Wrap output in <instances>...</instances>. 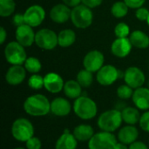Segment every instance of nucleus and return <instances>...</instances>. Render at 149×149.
Listing matches in <instances>:
<instances>
[{
    "instance_id": "obj_26",
    "label": "nucleus",
    "mask_w": 149,
    "mask_h": 149,
    "mask_svg": "<svg viewBox=\"0 0 149 149\" xmlns=\"http://www.w3.org/2000/svg\"><path fill=\"white\" fill-rule=\"evenodd\" d=\"M58 45L64 48L72 45L76 41V33L72 29H65L58 34Z\"/></svg>"
},
{
    "instance_id": "obj_46",
    "label": "nucleus",
    "mask_w": 149,
    "mask_h": 149,
    "mask_svg": "<svg viewBox=\"0 0 149 149\" xmlns=\"http://www.w3.org/2000/svg\"><path fill=\"white\" fill-rule=\"evenodd\" d=\"M148 89H149V81H148Z\"/></svg>"
},
{
    "instance_id": "obj_16",
    "label": "nucleus",
    "mask_w": 149,
    "mask_h": 149,
    "mask_svg": "<svg viewBox=\"0 0 149 149\" xmlns=\"http://www.w3.org/2000/svg\"><path fill=\"white\" fill-rule=\"evenodd\" d=\"M72 10L65 3H58L50 10V17L56 24L66 23L71 18Z\"/></svg>"
},
{
    "instance_id": "obj_45",
    "label": "nucleus",
    "mask_w": 149,
    "mask_h": 149,
    "mask_svg": "<svg viewBox=\"0 0 149 149\" xmlns=\"http://www.w3.org/2000/svg\"><path fill=\"white\" fill-rule=\"evenodd\" d=\"M147 23H148V26H149V15H148V20H147Z\"/></svg>"
},
{
    "instance_id": "obj_39",
    "label": "nucleus",
    "mask_w": 149,
    "mask_h": 149,
    "mask_svg": "<svg viewBox=\"0 0 149 149\" xmlns=\"http://www.w3.org/2000/svg\"><path fill=\"white\" fill-rule=\"evenodd\" d=\"M102 3H103V0H82V3L91 9L100 6Z\"/></svg>"
},
{
    "instance_id": "obj_32",
    "label": "nucleus",
    "mask_w": 149,
    "mask_h": 149,
    "mask_svg": "<svg viewBox=\"0 0 149 149\" xmlns=\"http://www.w3.org/2000/svg\"><path fill=\"white\" fill-rule=\"evenodd\" d=\"M28 86L33 90H39L44 87V77L38 74H32L28 79Z\"/></svg>"
},
{
    "instance_id": "obj_40",
    "label": "nucleus",
    "mask_w": 149,
    "mask_h": 149,
    "mask_svg": "<svg viewBox=\"0 0 149 149\" xmlns=\"http://www.w3.org/2000/svg\"><path fill=\"white\" fill-rule=\"evenodd\" d=\"M129 149H149V148L143 141H134L131 145H129Z\"/></svg>"
},
{
    "instance_id": "obj_1",
    "label": "nucleus",
    "mask_w": 149,
    "mask_h": 149,
    "mask_svg": "<svg viewBox=\"0 0 149 149\" xmlns=\"http://www.w3.org/2000/svg\"><path fill=\"white\" fill-rule=\"evenodd\" d=\"M24 112L33 117H42L51 112V102L46 96L37 93L29 96L24 102Z\"/></svg>"
},
{
    "instance_id": "obj_44",
    "label": "nucleus",
    "mask_w": 149,
    "mask_h": 149,
    "mask_svg": "<svg viewBox=\"0 0 149 149\" xmlns=\"http://www.w3.org/2000/svg\"><path fill=\"white\" fill-rule=\"evenodd\" d=\"M14 149H27V148H14Z\"/></svg>"
},
{
    "instance_id": "obj_24",
    "label": "nucleus",
    "mask_w": 149,
    "mask_h": 149,
    "mask_svg": "<svg viewBox=\"0 0 149 149\" xmlns=\"http://www.w3.org/2000/svg\"><path fill=\"white\" fill-rule=\"evenodd\" d=\"M82 88L83 87L79 85V83L77 80L70 79L65 82L63 91L67 98L72 100H76L81 96Z\"/></svg>"
},
{
    "instance_id": "obj_35",
    "label": "nucleus",
    "mask_w": 149,
    "mask_h": 149,
    "mask_svg": "<svg viewBox=\"0 0 149 149\" xmlns=\"http://www.w3.org/2000/svg\"><path fill=\"white\" fill-rule=\"evenodd\" d=\"M139 124L141 129H142L144 132L149 133V110L141 114Z\"/></svg>"
},
{
    "instance_id": "obj_6",
    "label": "nucleus",
    "mask_w": 149,
    "mask_h": 149,
    "mask_svg": "<svg viewBox=\"0 0 149 149\" xmlns=\"http://www.w3.org/2000/svg\"><path fill=\"white\" fill-rule=\"evenodd\" d=\"M4 58L11 65H22L27 59V54L24 47L17 41L8 43L4 48Z\"/></svg>"
},
{
    "instance_id": "obj_34",
    "label": "nucleus",
    "mask_w": 149,
    "mask_h": 149,
    "mask_svg": "<svg viewBox=\"0 0 149 149\" xmlns=\"http://www.w3.org/2000/svg\"><path fill=\"white\" fill-rule=\"evenodd\" d=\"M25 147L27 149H41L42 142L38 137H31L25 142Z\"/></svg>"
},
{
    "instance_id": "obj_25",
    "label": "nucleus",
    "mask_w": 149,
    "mask_h": 149,
    "mask_svg": "<svg viewBox=\"0 0 149 149\" xmlns=\"http://www.w3.org/2000/svg\"><path fill=\"white\" fill-rule=\"evenodd\" d=\"M122 120L127 125H133L135 126L137 123L140 122L141 114L140 113V110L137 107H125L121 111Z\"/></svg>"
},
{
    "instance_id": "obj_12",
    "label": "nucleus",
    "mask_w": 149,
    "mask_h": 149,
    "mask_svg": "<svg viewBox=\"0 0 149 149\" xmlns=\"http://www.w3.org/2000/svg\"><path fill=\"white\" fill-rule=\"evenodd\" d=\"M105 62V57L103 53L98 50L90 51L86 54L83 59L84 68L91 72H97L103 65Z\"/></svg>"
},
{
    "instance_id": "obj_47",
    "label": "nucleus",
    "mask_w": 149,
    "mask_h": 149,
    "mask_svg": "<svg viewBox=\"0 0 149 149\" xmlns=\"http://www.w3.org/2000/svg\"><path fill=\"white\" fill-rule=\"evenodd\" d=\"M148 143H149V141H148Z\"/></svg>"
},
{
    "instance_id": "obj_13",
    "label": "nucleus",
    "mask_w": 149,
    "mask_h": 149,
    "mask_svg": "<svg viewBox=\"0 0 149 149\" xmlns=\"http://www.w3.org/2000/svg\"><path fill=\"white\" fill-rule=\"evenodd\" d=\"M16 40L24 47H30L35 43L36 33L33 28L26 24L17 27L15 31Z\"/></svg>"
},
{
    "instance_id": "obj_41",
    "label": "nucleus",
    "mask_w": 149,
    "mask_h": 149,
    "mask_svg": "<svg viewBox=\"0 0 149 149\" xmlns=\"http://www.w3.org/2000/svg\"><path fill=\"white\" fill-rule=\"evenodd\" d=\"M62 1H63V3H65L70 8H74L82 3V0H62Z\"/></svg>"
},
{
    "instance_id": "obj_43",
    "label": "nucleus",
    "mask_w": 149,
    "mask_h": 149,
    "mask_svg": "<svg viewBox=\"0 0 149 149\" xmlns=\"http://www.w3.org/2000/svg\"><path fill=\"white\" fill-rule=\"evenodd\" d=\"M113 149H129V147H127V145L121 143V142H117L114 146Z\"/></svg>"
},
{
    "instance_id": "obj_17",
    "label": "nucleus",
    "mask_w": 149,
    "mask_h": 149,
    "mask_svg": "<svg viewBox=\"0 0 149 149\" xmlns=\"http://www.w3.org/2000/svg\"><path fill=\"white\" fill-rule=\"evenodd\" d=\"M26 70L22 65H11L5 73V80L10 86L20 85L26 77Z\"/></svg>"
},
{
    "instance_id": "obj_42",
    "label": "nucleus",
    "mask_w": 149,
    "mask_h": 149,
    "mask_svg": "<svg viewBox=\"0 0 149 149\" xmlns=\"http://www.w3.org/2000/svg\"><path fill=\"white\" fill-rule=\"evenodd\" d=\"M6 38H7V31H5L4 27L1 26L0 27V44L1 45H3L5 42Z\"/></svg>"
},
{
    "instance_id": "obj_3",
    "label": "nucleus",
    "mask_w": 149,
    "mask_h": 149,
    "mask_svg": "<svg viewBox=\"0 0 149 149\" xmlns=\"http://www.w3.org/2000/svg\"><path fill=\"white\" fill-rule=\"evenodd\" d=\"M123 122L121 111L119 109H111L102 113L97 121V125L101 131L113 133L119 129Z\"/></svg>"
},
{
    "instance_id": "obj_31",
    "label": "nucleus",
    "mask_w": 149,
    "mask_h": 149,
    "mask_svg": "<svg viewBox=\"0 0 149 149\" xmlns=\"http://www.w3.org/2000/svg\"><path fill=\"white\" fill-rule=\"evenodd\" d=\"M114 34L117 38H127L130 36V28L128 24H127L124 22H120L116 24L114 28Z\"/></svg>"
},
{
    "instance_id": "obj_22",
    "label": "nucleus",
    "mask_w": 149,
    "mask_h": 149,
    "mask_svg": "<svg viewBox=\"0 0 149 149\" xmlns=\"http://www.w3.org/2000/svg\"><path fill=\"white\" fill-rule=\"evenodd\" d=\"M74 137L78 141H89L94 135V130L92 126L86 124H80L74 127L72 132Z\"/></svg>"
},
{
    "instance_id": "obj_2",
    "label": "nucleus",
    "mask_w": 149,
    "mask_h": 149,
    "mask_svg": "<svg viewBox=\"0 0 149 149\" xmlns=\"http://www.w3.org/2000/svg\"><path fill=\"white\" fill-rule=\"evenodd\" d=\"M72 110L79 119L89 120L97 115L98 107L96 102L91 98L86 96H80L74 100Z\"/></svg>"
},
{
    "instance_id": "obj_4",
    "label": "nucleus",
    "mask_w": 149,
    "mask_h": 149,
    "mask_svg": "<svg viewBox=\"0 0 149 149\" xmlns=\"http://www.w3.org/2000/svg\"><path fill=\"white\" fill-rule=\"evenodd\" d=\"M12 137L21 142H26L34 136V127L32 123L26 118H18L15 120L10 127Z\"/></svg>"
},
{
    "instance_id": "obj_10",
    "label": "nucleus",
    "mask_w": 149,
    "mask_h": 149,
    "mask_svg": "<svg viewBox=\"0 0 149 149\" xmlns=\"http://www.w3.org/2000/svg\"><path fill=\"white\" fill-rule=\"evenodd\" d=\"M120 78V71L112 65H103L98 72L96 75V79L98 83L101 86H111Z\"/></svg>"
},
{
    "instance_id": "obj_19",
    "label": "nucleus",
    "mask_w": 149,
    "mask_h": 149,
    "mask_svg": "<svg viewBox=\"0 0 149 149\" xmlns=\"http://www.w3.org/2000/svg\"><path fill=\"white\" fill-rule=\"evenodd\" d=\"M133 102L139 110H149V89L148 87H139L134 91L132 97Z\"/></svg>"
},
{
    "instance_id": "obj_29",
    "label": "nucleus",
    "mask_w": 149,
    "mask_h": 149,
    "mask_svg": "<svg viewBox=\"0 0 149 149\" xmlns=\"http://www.w3.org/2000/svg\"><path fill=\"white\" fill-rule=\"evenodd\" d=\"M16 9V3L14 0H0V16L7 17L11 16Z\"/></svg>"
},
{
    "instance_id": "obj_11",
    "label": "nucleus",
    "mask_w": 149,
    "mask_h": 149,
    "mask_svg": "<svg viewBox=\"0 0 149 149\" xmlns=\"http://www.w3.org/2000/svg\"><path fill=\"white\" fill-rule=\"evenodd\" d=\"M124 80L127 85H128L133 89H137L143 86L146 77L141 69L137 66H130L124 72Z\"/></svg>"
},
{
    "instance_id": "obj_21",
    "label": "nucleus",
    "mask_w": 149,
    "mask_h": 149,
    "mask_svg": "<svg viewBox=\"0 0 149 149\" xmlns=\"http://www.w3.org/2000/svg\"><path fill=\"white\" fill-rule=\"evenodd\" d=\"M78 141L73 134L64 132L55 143V149H77Z\"/></svg>"
},
{
    "instance_id": "obj_38",
    "label": "nucleus",
    "mask_w": 149,
    "mask_h": 149,
    "mask_svg": "<svg viewBox=\"0 0 149 149\" xmlns=\"http://www.w3.org/2000/svg\"><path fill=\"white\" fill-rule=\"evenodd\" d=\"M12 24L17 27L21 26L25 24L24 13H17L12 17Z\"/></svg>"
},
{
    "instance_id": "obj_5",
    "label": "nucleus",
    "mask_w": 149,
    "mask_h": 149,
    "mask_svg": "<svg viewBox=\"0 0 149 149\" xmlns=\"http://www.w3.org/2000/svg\"><path fill=\"white\" fill-rule=\"evenodd\" d=\"M71 20L73 25L79 29L88 28L93 20L92 9L85 4H79L72 9Z\"/></svg>"
},
{
    "instance_id": "obj_23",
    "label": "nucleus",
    "mask_w": 149,
    "mask_h": 149,
    "mask_svg": "<svg viewBox=\"0 0 149 149\" xmlns=\"http://www.w3.org/2000/svg\"><path fill=\"white\" fill-rule=\"evenodd\" d=\"M129 40L134 47L146 49L149 46V37L142 31H134L129 36Z\"/></svg>"
},
{
    "instance_id": "obj_15",
    "label": "nucleus",
    "mask_w": 149,
    "mask_h": 149,
    "mask_svg": "<svg viewBox=\"0 0 149 149\" xmlns=\"http://www.w3.org/2000/svg\"><path fill=\"white\" fill-rule=\"evenodd\" d=\"M132 44L129 40V38H117L111 45L112 53L120 58L127 57L132 51Z\"/></svg>"
},
{
    "instance_id": "obj_7",
    "label": "nucleus",
    "mask_w": 149,
    "mask_h": 149,
    "mask_svg": "<svg viewBox=\"0 0 149 149\" xmlns=\"http://www.w3.org/2000/svg\"><path fill=\"white\" fill-rule=\"evenodd\" d=\"M117 142L118 139L113 133L101 131L94 134L87 146L88 149H113Z\"/></svg>"
},
{
    "instance_id": "obj_18",
    "label": "nucleus",
    "mask_w": 149,
    "mask_h": 149,
    "mask_svg": "<svg viewBox=\"0 0 149 149\" xmlns=\"http://www.w3.org/2000/svg\"><path fill=\"white\" fill-rule=\"evenodd\" d=\"M70 101L65 98L58 97L51 101V113L58 117H65L72 111Z\"/></svg>"
},
{
    "instance_id": "obj_20",
    "label": "nucleus",
    "mask_w": 149,
    "mask_h": 149,
    "mask_svg": "<svg viewBox=\"0 0 149 149\" xmlns=\"http://www.w3.org/2000/svg\"><path fill=\"white\" fill-rule=\"evenodd\" d=\"M139 136V131L135 126L127 125L121 127L117 134V139L120 142L126 145H131L137 141Z\"/></svg>"
},
{
    "instance_id": "obj_36",
    "label": "nucleus",
    "mask_w": 149,
    "mask_h": 149,
    "mask_svg": "<svg viewBox=\"0 0 149 149\" xmlns=\"http://www.w3.org/2000/svg\"><path fill=\"white\" fill-rule=\"evenodd\" d=\"M149 15V10L147 8L144 7H141L136 9V12H135V16L137 17V19H139L140 21H147Z\"/></svg>"
},
{
    "instance_id": "obj_27",
    "label": "nucleus",
    "mask_w": 149,
    "mask_h": 149,
    "mask_svg": "<svg viewBox=\"0 0 149 149\" xmlns=\"http://www.w3.org/2000/svg\"><path fill=\"white\" fill-rule=\"evenodd\" d=\"M129 7L124 1H118L112 5L111 12L112 15L117 18H122L127 15Z\"/></svg>"
},
{
    "instance_id": "obj_33",
    "label": "nucleus",
    "mask_w": 149,
    "mask_h": 149,
    "mask_svg": "<svg viewBox=\"0 0 149 149\" xmlns=\"http://www.w3.org/2000/svg\"><path fill=\"white\" fill-rule=\"evenodd\" d=\"M133 94L134 89L127 84L120 86L117 89V96L121 100H128L133 97Z\"/></svg>"
},
{
    "instance_id": "obj_30",
    "label": "nucleus",
    "mask_w": 149,
    "mask_h": 149,
    "mask_svg": "<svg viewBox=\"0 0 149 149\" xmlns=\"http://www.w3.org/2000/svg\"><path fill=\"white\" fill-rule=\"evenodd\" d=\"M24 65L25 70L28 72L32 73V74H36L39 72L42 68L40 60L35 57H28Z\"/></svg>"
},
{
    "instance_id": "obj_37",
    "label": "nucleus",
    "mask_w": 149,
    "mask_h": 149,
    "mask_svg": "<svg viewBox=\"0 0 149 149\" xmlns=\"http://www.w3.org/2000/svg\"><path fill=\"white\" fill-rule=\"evenodd\" d=\"M131 9H138L143 6L146 0H123Z\"/></svg>"
},
{
    "instance_id": "obj_28",
    "label": "nucleus",
    "mask_w": 149,
    "mask_h": 149,
    "mask_svg": "<svg viewBox=\"0 0 149 149\" xmlns=\"http://www.w3.org/2000/svg\"><path fill=\"white\" fill-rule=\"evenodd\" d=\"M79 85L84 87H89L93 81V72H91L90 71L86 70V69H83L80 70L78 74H77V79H76Z\"/></svg>"
},
{
    "instance_id": "obj_8",
    "label": "nucleus",
    "mask_w": 149,
    "mask_h": 149,
    "mask_svg": "<svg viewBox=\"0 0 149 149\" xmlns=\"http://www.w3.org/2000/svg\"><path fill=\"white\" fill-rule=\"evenodd\" d=\"M35 44L43 50L51 51L53 50L58 45V34L51 29L44 28L36 32Z\"/></svg>"
},
{
    "instance_id": "obj_9",
    "label": "nucleus",
    "mask_w": 149,
    "mask_h": 149,
    "mask_svg": "<svg viewBox=\"0 0 149 149\" xmlns=\"http://www.w3.org/2000/svg\"><path fill=\"white\" fill-rule=\"evenodd\" d=\"M25 24L32 28L39 26L45 18V9L38 4H33L29 6L24 12Z\"/></svg>"
},
{
    "instance_id": "obj_14",
    "label": "nucleus",
    "mask_w": 149,
    "mask_h": 149,
    "mask_svg": "<svg viewBox=\"0 0 149 149\" xmlns=\"http://www.w3.org/2000/svg\"><path fill=\"white\" fill-rule=\"evenodd\" d=\"M63 78L56 72H49L44 76V87L51 93H58L64 89Z\"/></svg>"
}]
</instances>
